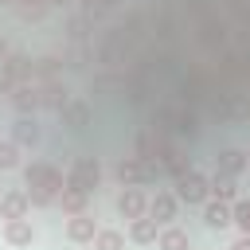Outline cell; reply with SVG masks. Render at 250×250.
<instances>
[{
    "label": "cell",
    "mask_w": 250,
    "mask_h": 250,
    "mask_svg": "<svg viewBox=\"0 0 250 250\" xmlns=\"http://www.w3.org/2000/svg\"><path fill=\"white\" fill-rule=\"evenodd\" d=\"M227 250H250V234H238V238H234Z\"/></svg>",
    "instance_id": "28"
},
{
    "label": "cell",
    "mask_w": 250,
    "mask_h": 250,
    "mask_svg": "<svg viewBox=\"0 0 250 250\" xmlns=\"http://www.w3.org/2000/svg\"><path fill=\"white\" fill-rule=\"evenodd\" d=\"M59 70H62V59H55V55L35 59V82H55V78H59Z\"/></svg>",
    "instance_id": "25"
},
{
    "label": "cell",
    "mask_w": 250,
    "mask_h": 250,
    "mask_svg": "<svg viewBox=\"0 0 250 250\" xmlns=\"http://www.w3.org/2000/svg\"><path fill=\"white\" fill-rule=\"evenodd\" d=\"M242 191H238V180H227V176H211V199L219 203H234Z\"/></svg>",
    "instance_id": "21"
},
{
    "label": "cell",
    "mask_w": 250,
    "mask_h": 250,
    "mask_svg": "<svg viewBox=\"0 0 250 250\" xmlns=\"http://www.w3.org/2000/svg\"><path fill=\"white\" fill-rule=\"evenodd\" d=\"M59 121H62L70 133H86V129H90V121H94V109H90V102H82V98H70V102L62 105Z\"/></svg>",
    "instance_id": "8"
},
{
    "label": "cell",
    "mask_w": 250,
    "mask_h": 250,
    "mask_svg": "<svg viewBox=\"0 0 250 250\" xmlns=\"http://www.w3.org/2000/svg\"><path fill=\"white\" fill-rule=\"evenodd\" d=\"M230 227L238 234H250V195H238L230 203Z\"/></svg>",
    "instance_id": "22"
},
{
    "label": "cell",
    "mask_w": 250,
    "mask_h": 250,
    "mask_svg": "<svg viewBox=\"0 0 250 250\" xmlns=\"http://www.w3.org/2000/svg\"><path fill=\"white\" fill-rule=\"evenodd\" d=\"M215 176H227V180L246 176V152H242V148H223V152L215 156Z\"/></svg>",
    "instance_id": "13"
},
{
    "label": "cell",
    "mask_w": 250,
    "mask_h": 250,
    "mask_svg": "<svg viewBox=\"0 0 250 250\" xmlns=\"http://www.w3.org/2000/svg\"><path fill=\"white\" fill-rule=\"evenodd\" d=\"M0 188H4V184H0Z\"/></svg>",
    "instance_id": "34"
},
{
    "label": "cell",
    "mask_w": 250,
    "mask_h": 250,
    "mask_svg": "<svg viewBox=\"0 0 250 250\" xmlns=\"http://www.w3.org/2000/svg\"><path fill=\"white\" fill-rule=\"evenodd\" d=\"M12 12H16L23 23H43V20H47V12H51V4H47V0H20Z\"/></svg>",
    "instance_id": "20"
},
{
    "label": "cell",
    "mask_w": 250,
    "mask_h": 250,
    "mask_svg": "<svg viewBox=\"0 0 250 250\" xmlns=\"http://www.w3.org/2000/svg\"><path fill=\"white\" fill-rule=\"evenodd\" d=\"M39 86V109H51V113H62V105L70 102V94H66V86H62V78H55V82H35Z\"/></svg>",
    "instance_id": "12"
},
{
    "label": "cell",
    "mask_w": 250,
    "mask_h": 250,
    "mask_svg": "<svg viewBox=\"0 0 250 250\" xmlns=\"http://www.w3.org/2000/svg\"><path fill=\"white\" fill-rule=\"evenodd\" d=\"M62 234H66V242H74V246H90L94 234H98V223H94L90 211H82V215H70V219H66Z\"/></svg>",
    "instance_id": "9"
},
{
    "label": "cell",
    "mask_w": 250,
    "mask_h": 250,
    "mask_svg": "<svg viewBox=\"0 0 250 250\" xmlns=\"http://www.w3.org/2000/svg\"><path fill=\"white\" fill-rule=\"evenodd\" d=\"M148 219H152L156 227H172V223L180 219V199H176L172 188H156V191L148 195Z\"/></svg>",
    "instance_id": "5"
},
{
    "label": "cell",
    "mask_w": 250,
    "mask_h": 250,
    "mask_svg": "<svg viewBox=\"0 0 250 250\" xmlns=\"http://www.w3.org/2000/svg\"><path fill=\"white\" fill-rule=\"evenodd\" d=\"M47 4H51V8H62V4H70V0H47Z\"/></svg>",
    "instance_id": "31"
},
{
    "label": "cell",
    "mask_w": 250,
    "mask_h": 250,
    "mask_svg": "<svg viewBox=\"0 0 250 250\" xmlns=\"http://www.w3.org/2000/svg\"><path fill=\"white\" fill-rule=\"evenodd\" d=\"M55 203L62 207V215H66V219H70V215H82V211H90V195H82V191H74V188H62Z\"/></svg>",
    "instance_id": "19"
},
{
    "label": "cell",
    "mask_w": 250,
    "mask_h": 250,
    "mask_svg": "<svg viewBox=\"0 0 250 250\" xmlns=\"http://www.w3.org/2000/svg\"><path fill=\"white\" fill-rule=\"evenodd\" d=\"M188 168H191V160L180 152V145H176V148H172V152L160 160V172H164V176H172V180H176V176H184Z\"/></svg>",
    "instance_id": "24"
},
{
    "label": "cell",
    "mask_w": 250,
    "mask_h": 250,
    "mask_svg": "<svg viewBox=\"0 0 250 250\" xmlns=\"http://www.w3.org/2000/svg\"><path fill=\"white\" fill-rule=\"evenodd\" d=\"M62 188H74L82 195H94L102 188V160L98 156H74L70 168H66V184Z\"/></svg>",
    "instance_id": "3"
},
{
    "label": "cell",
    "mask_w": 250,
    "mask_h": 250,
    "mask_svg": "<svg viewBox=\"0 0 250 250\" xmlns=\"http://www.w3.org/2000/svg\"><path fill=\"white\" fill-rule=\"evenodd\" d=\"M16 168H23L20 148H16L12 141H0V176H4V172H16Z\"/></svg>",
    "instance_id": "26"
},
{
    "label": "cell",
    "mask_w": 250,
    "mask_h": 250,
    "mask_svg": "<svg viewBox=\"0 0 250 250\" xmlns=\"http://www.w3.org/2000/svg\"><path fill=\"white\" fill-rule=\"evenodd\" d=\"M164 172L156 168V164H148V160H141V156H121L117 164H113V180L121 184V188H148V184H156Z\"/></svg>",
    "instance_id": "2"
},
{
    "label": "cell",
    "mask_w": 250,
    "mask_h": 250,
    "mask_svg": "<svg viewBox=\"0 0 250 250\" xmlns=\"http://www.w3.org/2000/svg\"><path fill=\"white\" fill-rule=\"evenodd\" d=\"M176 199L188 207H203L211 199V176H203L199 168H188L184 176H176Z\"/></svg>",
    "instance_id": "4"
},
{
    "label": "cell",
    "mask_w": 250,
    "mask_h": 250,
    "mask_svg": "<svg viewBox=\"0 0 250 250\" xmlns=\"http://www.w3.org/2000/svg\"><path fill=\"white\" fill-rule=\"evenodd\" d=\"M90 246H94V250H125V234L113 230V227H98V234H94Z\"/></svg>",
    "instance_id": "23"
},
{
    "label": "cell",
    "mask_w": 250,
    "mask_h": 250,
    "mask_svg": "<svg viewBox=\"0 0 250 250\" xmlns=\"http://www.w3.org/2000/svg\"><path fill=\"white\" fill-rule=\"evenodd\" d=\"M16 4H20V0H0V8H16Z\"/></svg>",
    "instance_id": "30"
},
{
    "label": "cell",
    "mask_w": 250,
    "mask_h": 250,
    "mask_svg": "<svg viewBox=\"0 0 250 250\" xmlns=\"http://www.w3.org/2000/svg\"><path fill=\"white\" fill-rule=\"evenodd\" d=\"M4 242L12 246V250H27L31 242H35V227H31V219H12V223H4Z\"/></svg>",
    "instance_id": "14"
},
{
    "label": "cell",
    "mask_w": 250,
    "mask_h": 250,
    "mask_svg": "<svg viewBox=\"0 0 250 250\" xmlns=\"http://www.w3.org/2000/svg\"><path fill=\"white\" fill-rule=\"evenodd\" d=\"M109 4H117V0H102V8H109Z\"/></svg>",
    "instance_id": "32"
},
{
    "label": "cell",
    "mask_w": 250,
    "mask_h": 250,
    "mask_svg": "<svg viewBox=\"0 0 250 250\" xmlns=\"http://www.w3.org/2000/svg\"><path fill=\"white\" fill-rule=\"evenodd\" d=\"M156 250H191V238H188V230L184 227H160V234H156Z\"/></svg>",
    "instance_id": "18"
},
{
    "label": "cell",
    "mask_w": 250,
    "mask_h": 250,
    "mask_svg": "<svg viewBox=\"0 0 250 250\" xmlns=\"http://www.w3.org/2000/svg\"><path fill=\"white\" fill-rule=\"evenodd\" d=\"M8 141H12L20 152H23V148H35V145H39V121H35V117H16Z\"/></svg>",
    "instance_id": "15"
},
{
    "label": "cell",
    "mask_w": 250,
    "mask_h": 250,
    "mask_svg": "<svg viewBox=\"0 0 250 250\" xmlns=\"http://www.w3.org/2000/svg\"><path fill=\"white\" fill-rule=\"evenodd\" d=\"M117 215L121 219H145L148 215V191L145 188H121V195H117Z\"/></svg>",
    "instance_id": "7"
},
{
    "label": "cell",
    "mask_w": 250,
    "mask_h": 250,
    "mask_svg": "<svg viewBox=\"0 0 250 250\" xmlns=\"http://www.w3.org/2000/svg\"><path fill=\"white\" fill-rule=\"evenodd\" d=\"M8 102H12L16 117H35V113H39V86H35V82H20V86L8 94Z\"/></svg>",
    "instance_id": "11"
},
{
    "label": "cell",
    "mask_w": 250,
    "mask_h": 250,
    "mask_svg": "<svg viewBox=\"0 0 250 250\" xmlns=\"http://www.w3.org/2000/svg\"><path fill=\"white\" fill-rule=\"evenodd\" d=\"M156 234H160V227L145 215V219H133V223H129V234H125V238L137 242V246H156Z\"/></svg>",
    "instance_id": "17"
},
{
    "label": "cell",
    "mask_w": 250,
    "mask_h": 250,
    "mask_svg": "<svg viewBox=\"0 0 250 250\" xmlns=\"http://www.w3.org/2000/svg\"><path fill=\"white\" fill-rule=\"evenodd\" d=\"M199 219L207 230H227L230 227V203H219V199H207L199 207Z\"/></svg>",
    "instance_id": "16"
},
{
    "label": "cell",
    "mask_w": 250,
    "mask_h": 250,
    "mask_svg": "<svg viewBox=\"0 0 250 250\" xmlns=\"http://www.w3.org/2000/svg\"><path fill=\"white\" fill-rule=\"evenodd\" d=\"M172 137H180V141H195L199 137V113H195V105H188V102L172 105Z\"/></svg>",
    "instance_id": "6"
},
{
    "label": "cell",
    "mask_w": 250,
    "mask_h": 250,
    "mask_svg": "<svg viewBox=\"0 0 250 250\" xmlns=\"http://www.w3.org/2000/svg\"><path fill=\"white\" fill-rule=\"evenodd\" d=\"M8 55H12V47H8V39H4V35H0V62H4V59H8Z\"/></svg>",
    "instance_id": "29"
},
{
    "label": "cell",
    "mask_w": 250,
    "mask_h": 250,
    "mask_svg": "<svg viewBox=\"0 0 250 250\" xmlns=\"http://www.w3.org/2000/svg\"><path fill=\"white\" fill-rule=\"evenodd\" d=\"M20 176H23V191H27L31 207H51L66 184V172L51 160H27L20 168Z\"/></svg>",
    "instance_id": "1"
},
{
    "label": "cell",
    "mask_w": 250,
    "mask_h": 250,
    "mask_svg": "<svg viewBox=\"0 0 250 250\" xmlns=\"http://www.w3.org/2000/svg\"><path fill=\"white\" fill-rule=\"evenodd\" d=\"M246 172H250V152H246Z\"/></svg>",
    "instance_id": "33"
},
{
    "label": "cell",
    "mask_w": 250,
    "mask_h": 250,
    "mask_svg": "<svg viewBox=\"0 0 250 250\" xmlns=\"http://www.w3.org/2000/svg\"><path fill=\"white\" fill-rule=\"evenodd\" d=\"M27 215H31V199H27L23 188H8V191H0V219H4V223H12V219H27Z\"/></svg>",
    "instance_id": "10"
},
{
    "label": "cell",
    "mask_w": 250,
    "mask_h": 250,
    "mask_svg": "<svg viewBox=\"0 0 250 250\" xmlns=\"http://www.w3.org/2000/svg\"><path fill=\"white\" fill-rule=\"evenodd\" d=\"M12 90H16V78H12V74H8V66H4V62H0V94H4V98H8V94H12Z\"/></svg>",
    "instance_id": "27"
}]
</instances>
